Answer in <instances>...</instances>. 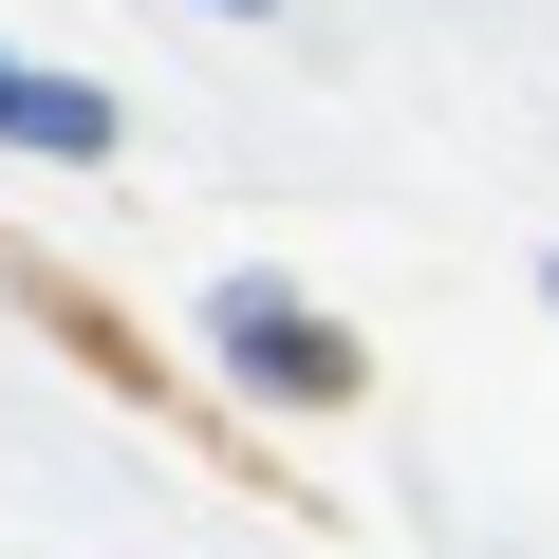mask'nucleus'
<instances>
[{"label": "nucleus", "instance_id": "obj_1", "mask_svg": "<svg viewBox=\"0 0 559 559\" xmlns=\"http://www.w3.org/2000/svg\"><path fill=\"white\" fill-rule=\"evenodd\" d=\"M205 336H224V373H242V392H280V411H336V392L373 373L318 299H280V280H224V299H205Z\"/></svg>", "mask_w": 559, "mask_h": 559}, {"label": "nucleus", "instance_id": "obj_2", "mask_svg": "<svg viewBox=\"0 0 559 559\" xmlns=\"http://www.w3.org/2000/svg\"><path fill=\"white\" fill-rule=\"evenodd\" d=\"M112 94H75V75H0V150H57V168H112Z\"/></svg>", "mask_w": 559, "mask_h": 559}, {"label": "nucleus", "instance_id": "obj_3", "mask_svg": "<svg viewBox=\"0 0 559 559\" xmlns=\"http://www.w3.org/2000/svg\"><path fill=\"white\" fill-rule=\"evenodd\" d=\"M540 299H559V261H540Z\"/></svg>", "mask_w": 559, "mask_h": 559}, {"label": "nucleus", "instance_id": "obj_4", "mask_svg": "<svg viewBox=\"0 0 559 559\" xmlns=\"http://www.w3.org/2000/svg\"><path fill=\"white\" fill-rule=\"evenodd\" d=\"M242 20H261V0H242Z\"/></svg>", "mask_w": 559, "mask_h": 559}]
</instances>
